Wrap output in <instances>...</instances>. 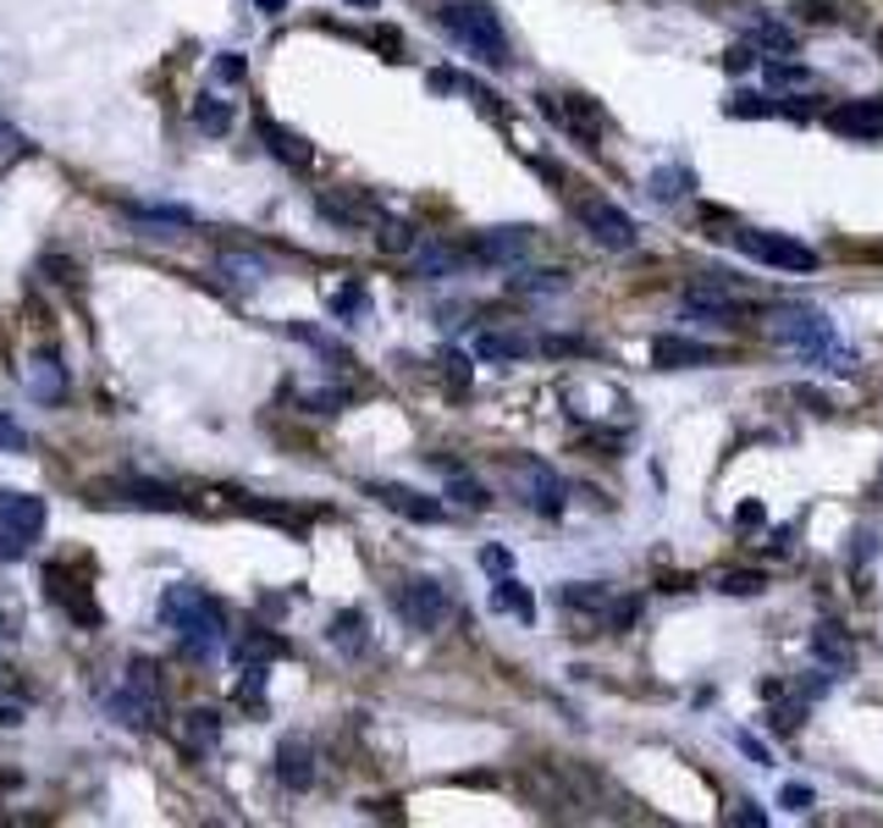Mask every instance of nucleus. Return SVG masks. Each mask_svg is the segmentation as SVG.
<instances>
[{
	"instance_id": "obj_1",
	"label": "nucleus",
	"mask_w": 883,
	"mask_h": 828,
	"mask_svg": "<svg viewBox=\"0 0 883 828\" xmlns=\"http://www.w3.org/2000/svg\"><path fill=\"white\" fill-rule=\"evenodd\" d=\"M161 619H167V630H177V641H183V652H188L194 663H210V657L232 641L221 602H216L205 586H188V580H177V586L161 597Z\"/></svg>"
},
{
	"instance_id": "obj_2",
	"label": "nucleus",
	"mask_w": 883,
	"mask_h": 828,
	"mask_svg": "<svg viewBox=\"0 0 883 828\" xmlns=\"http://www.w3.org/2000/svg\"><path fill=\"white\" fill-rule=\"evenodd\" d=\"M436 23L454 34V45H465L481 67H514V45L503 34V18L497 7H486V0H442L436 7Z\"/></svg>"
},
{
	"instance_id": "obj_3",
	"label": "nucleus",
	"mask_w": 883,
	"mask_h": 828,
	"mask_svg": "<svg viewBox=\"0 0 883 828\" xmlns=\"http://www.w3.org/2000/svg\"><path fill=\"white\" fill-rule=\"evenodd\" d=\"M100 702H105V713H111L122 729H156V724H161V713H167L161 668H156V663H144V657H133V663L122 668V679L100 690Z\"/></svg>"
},
{
	"instance_id": "obj_4",
	"label": "nucleus",
	"mask_w": 883,
	"mask_h": 828,
	"mask_svg": "<svg viewBox=\"0 0 883 828\" xmlns=\"http://www.w3.org/2000/svg\"><path fill=\"white\" fill-rule=\"evenodd\" d=\"M773 337L790 343V348H795L801 359H812V365L850 370V348L839 343V332H834V321H828L823 310H790V315H779V321H773Z\"/></svg>"
},
{
	"instance_id": "obj_5",
	"label": "nucleus",
	"mask_w": 883,
	"mask_h": 828,
	"mask_svg": "<svg viewBox=\"0 0 883 828\" xmlns=\"http://www.w3.org/2000/svg\"><path fill=\"white\" fill-rule=\"evenodd\" d=\"M508 481L519 486L525 508H536L541 519H558L563 503H569V497H563V492H569L563 475H558L552 464H541V459H514V464H508Z\"/></svg>"
},
{
	"instance_id": "obj_6",
	"label": "nucleus",
	"mask_w": 883,
	"mask_h": 828,
	"mask_svg": "<svg viewBox=\"0 0 883 828\" xmlns=\"http://www.w3.org/2000/svg\"><path fill=\"white\" fill-rule=\"evenodd\" d=\"M89 503H127V508H156V514H183L188 508L183 492H172L161 481H138V475H116V481L94 486Z\"/></svg>"
},
{
	"instance_id": "obj_7",
	"label": "nucleus",
	"mask_w": 883,
	"mask_h": 828,
	"mask_svg": "<svg viewBox=\"0 0 883 828\" xmlns=\"http://www.w3.org/2000/svg\"><path fill=\"white\" fill-rule=\"evenodd\" d=\"M392 608L409 630H442V619H448V591H442L431 575H414L392 591Z\"/></svg>"
},
{
	"instance_id": "obj_8",
	"label": "nucleus",
	"mask_w": 883,
	"mask_h": 828,
	"mask_svg": "<svg viewBox=\"0 0 883 828\" xmlns=\"http://www.w3.org/2000/svg\"><path fill=\"white\" fill-rule=\"evenodd\" d=\"M541 116L558 122L563 133H574L585 150H597V138H603V127H608V116H603L592 100H580V94H541Z\"/></svg>"
},
{
	"instance_id": "obj_9",
	"label": "nucleus",
	"mask_w": 883,
	"mask_h": 828,
	"mask_svg": "<svg viewBox=\"0 0 883 828\" xmlns=\"http://www.w3.org/2000/svg\"><path fill=\"white\" fill-rule=\"evenodd\" d=\"M734 243H741V249H746L752 260L773 265V271H795V276L817 271V254H812L806 243L784 238V232H734Z\"/></svg>"
},
{
	"instance_id": "obj_10",
	"label": "nucleus",
	"mask_w": 883,
	"mask_h": 828,
	"mask_svg": "<svg viewBox=\"0 0 883 828\" xmlns=\"http://www.w3.org/2000/svg\"><path fill=\"white\" fill-rule=\"evenodd\" d=\"M574 216H580V227L592 232L603 249H635V221L613 199H580Z\"/></svg>"
},
{
	"instance_id": "obj_11",
	"label": "nucleus",
	"mask_w": 883,
	"mask_h": 828,
	"mask_svg": "<svg viewBox=\"0 0 883 828\" xmlns=\"http://www.w3.org/2000/svg\"><path fill=\"white\" fill-rule=\"evenodd\" d=\"M271 773H276L282 790L305 795V790L316 784V751H310V740H305V735H287V740L276 746V757H271Z\"/></svg>"
},
{
	"instance_id": "obj_12",
	"label": "nucleus",
	"mask_w": 883,
	"mask_h": 828,
	"mask_svg": "<svg viewBox=\"0 0 883 828\" xmlns=\"http://www.w3.org/2000/svg\"><path fill=\"white\" fill-rule=\"evenodd\" d=\"M365 497H376L381 508H392V514H403V519H414V525H436L442 514H448L436 497H425V492H414V486H398V481H370Z\"/></svg>"
},
{
	"instance_id": "obj_13",
	"label": "nucleus",
	"mask_w": 883,
	"mask_h": 828,
	"mask_svg": "<svg viewBox=\"0 0 883 828\" xmlns=\"http://www.w3.org/2000/svg\"><path fill=\"white\" fill-rule=\"evenodd\" d=\"M465 254L475 265H514L530 254V227H486V232H475V243Z\"/></svg>"
},
{
	"instance_id": "obj_14",
	"label": "nucleus",
	"mask_w": 883,
	"mask_h": 828,
	"mask_svg": "<svg viewBox=\"0 0 883 828\" xmlns=\"http://www.w3.org/2000/svg\"><path fill=\"white\" fill-rule=\"evenodd\" d=\"M823 127L839 138H878L883 133V100H839L823 111Z\"/></svg>"
},
{
	"instance_id": "obj_15",
	"label": "nucleus",
	"mask_w": 883,
	"mask_h": 828,
	"mask_svg": "<svg viewBox=\"0 0 883 828\" xmlns=\"http://www.w3.org/2000/svg\"><path fill=\"white\" fill-rule=\"evenodd\" d=\"M685 315H696V321H712V326H734L741 321V304L729 299V283L712 271V283H701V288H685Z\"/></svg>"
},
{
	"instance_id": "obj_16",
	"label": "nucleus",
	"mask_w": 883,
	"mask_h": 828,
	"mask_svg": "<svg viewBox=\"0 0 883 828\" xmlns=\"http://www.w3.org/2000/svg\"><path fill=\"white\" fill-rule=\"evenodd\" d=\"M0 525H7L12 536H23V541H34L45 530V497L0 486Z\"/></svg>"
},
{
	"instance_id": "obj_17",
	"label": "nucleus",
	"mask_w": 883,
	"mask_h": 828,
	"mask_svg": "<svg viewBox=\"0 0 883 828\" xmlns=\"http://www.w3.org/2000/svg\"><path fill=\"white\" fill-rule=\"evenodd\" d=\"M652 365H657V370L718 365V348H707V343H696V337H674V332H663V337H652Z\"/></svg>"
},
{
	"instance_id": "obj_18",
	"label": "nucleus",
	"mask_w": 883,
	"mask_h": 828,
	"mask_svg": "<svg viewBox=\"0 0 883 828\" xmlns=\"http://www.w3.org/2000/svg\"><path fill=\"white\" fill-rule=\"evenodd\" d=\"M260 145H265V156H276V161L293 166V172H310V166H316V150H310L293 127H282V122H260Z\"/></svg>"
},
{
	"instance_id": "obj_19",
	"label": "nucleus",
	"mask_w": 883,
	"mask_h": 828,
	"mask_svg": "<svg viewBox=\"0 0 883 828\" xmlns=\"http://www.w3.org/2000/svg\"><path fill=\"white\" fill-rule=\"evenodd\" d=\"M812 657H817V663H823V674H834V679L856 668V646L845 641V630H839V624H817V630H812Z\"/></svg>"
},
{
	"instance_id": "obj_20",
	"label": "nucleus",
	"mask_w": 883,
	"mask_h": 828,
	"mask_svg": "<svg viewBox=\"0 0 883 828\" xmlns=\"http://www.w3.org/2000/svg\"><path fill=\"white\" fill-rule=\"evenodd\" d=\"M465 265H470V254H465V249H454V243H414V271L425 276V283L459 276Z\"/></svg>"
},
{
	"instance_id": "obj_21",
	"label": "nucleus",
	"mask_w": 883,
	"mask_h": 828,
	"mask_svg": "<svg viewBox=\"0 0 883 828\" xmlns=\"http://www.w3.org/2000/svg\"><path fill=\"white\" fill-rule=\"evenodd\" d=\"M23 381H28V392H34L39 403L67 398V370H61V359H56V354H34V359H28V370H23Z\"/></svg>"
},
{
	"instance_id": "obj_22",
	"label": "nucleus",
	"mask_w": 883,
	"mask_h": 828,
	"mask_svg": "<svg viewBox=\"0 0 883 828\" xmlns=\"http://www.w3.org/2000/svg\"><path fill=\"white\" fill-rule=\"evenodd\" d=\"M216 271L227 276L232 288H243V294H254V288L265 283V276H271V265H265L260 254H249V249H227V254L216 260Z\"/></svg>"
},
{
	"instance_id": "obj_23",
	"label": "nucleus",
	"mask_w": 883,
	"mask_h": 828,
	"mask_svg": "<svg viewBox=\"0 0 883 828\" xmlns=\"http://www.w3.org/2000/svg\"><path fill=\"white\" fill-rule=\"evenodd\" d=\"M530 354H536V343L519 337V332H481L475 337V359H486V365H514V359H530Z\"/></svg>"
},
{
	"instance_id": "obj_24",
	"label": "nucleus",
	"mask_w": 883,
	"mask_h": 828,
	"mask_svg": "<svg viewBox=\"0 0 883 828\" xmlns=\"http://www.w3.org/2000/svg\"><path fill=\"white\" fill-rule=\"evenodd\" d=\"M326 635H332V646H337L343 657H365V652H370V619H365L359 608H343V613L332 619Z\"/></svg>"
},
{
	"instance_id": "obj_25",
	"label": "nucleus",
	"mask_w": 883,
	"mask_h": 828,
	"mask_svg": "<svg viewBox=\"0 0 883 828\" xmlns=\"http://www.w3.org/2000/svg\"><path fill=\"white\" fill-rule=\"evenodd\" d=\"M45 591H50V602H61V608L78 619V624H100V608H94V602H89V597H83V591H78L67 575H56V570H50V575H45Z\"/></svg>"
},
{
	"instance_id": "obj_26",
	"label": "nucleus",
	"mask_w": 883,
	"mask_h": 828,
	"mask_svg": "<svg viewBox=\"0 0 883 828\" xmlns=\"http://www.w3.org/2000/svg\"><path fill=\"white\" fill-rule=\"evenodd\" d=\"M216 740H221V718H216L210 708H194V713H188V724H183V746H188L194 757H210V751H216Z\"/></svg>"
},
{
	"instance_id": "obj_27",
	"label": "nucleus",
	"mask_w": 883,
	"mask_h": 828,
	"mask_svg": "<svg viewBox=\"0 0 883 828\" xmlns=\"http://www.w3.org/2000/svg\"><path fill=\"white\" fill-rule=\"evenodd\" d=\"M558 602H563V608H574V613H603V608L613 602V591H608V586H597V580H574V586H563V591H558Z\"/></svg>"
},
{
	"instance_id": "obj_28",
	"label": "nucleus",
	"mask_w": 883,
	"mask_h": 828,
	"mask_svg": "<svg viewBox=\"0 0 883 828\" xmlns=\"http://www.w3.org/2000/svg\"><path fill=\"white\" fill-rule=\"evenodd\" d=\"M194 127H199V133H210V138H221V133H232V100H216V94H199V100H194Z\"/></svg>"
},
{
	"instance_id": "obj_29",
	"label": "nucleus",
	"mask_w": 883,
	"mask_h": 828,
	"mask_svg": "<svg viewBox=\"0 0 883 828\" xmlns=\"http://www.w3.org/2000/svg\"><path fill=\"white\" fill-rule=\"evenodd\" d=\"M492 608H497V613H514V619H525V624L536 619V602H530V591H525L514 575H503V580L492 586Z\"/></svg>"
},
{
	"instance_id": "obj_30",
	"label": "nucleus",
	"mask_w": 883,
	"mask_h": 828,
	"mask_svg": "<svg viewBox=\"0 0 883 828\" xmlns=\"http://www.w3.org/2000/svg\"><path fill=\"white\" fill-rule=\"evenodd\" d=\"M127 216L138 227H194V210L183 205H127Z\"/></svg>"
},
{
	"instance_id": "obj_31",
	"label": "nucleus",
	"mask_w": 883,
	"mask_h": 828,
	"mask_svg": "<svg viewBox=\"0 0 883 828\" xmlns=\"http://www.w3.org/2000/svg\"><path fill=\"white\" fill-rule=\"evenodd\" d=\"M332 315H337V321H348V326H354V321H365V315H370V294H365V283H343V288L332 294Z\"/></svg>"
},
{
	"instance_id": "obj_32",
	"label": "nucleus",
	"mask_w": 883,
	"mask_h": 828,
	"mask_svg": "<svg viewBox=\"0 0 883 828\" xmlns=\"http://www.w3.org/2000/svg\"><path fill=\"white\" fill-rule=\"evenodd\" d=\"M784 105L779 100H768V94H752V89H741L734 100H723V116H741V122H757V116H779Z\"/></svg>"
},
{
	"instance_id": "obj_33",
	"label": "nucleus",
	"mask_w": 883,
	"mask_h": 828,
	"mask_svg": "<svg viewBox=\"0 0 883 828\" xmlns=\"http://www.w3.org/2000/svg\"><path fill=\"white\" fill-rule=\"evenodd\" d=\"M282 652H287V641H276V635H238L232 641V663H265Z\"/></svg>"
},
{
	"instance_id": "obj_34",
	"label": "nucleus",
	"mask_w": 883,
	"mask_h": 828,
	"mask_svg": "<svg viewBox=\"0 0 883 828\" xmlns=\"http://www.w3.org/2000/svg\"><path fill=\"white\" fill-rule=\"evenodd\" d=\"M718 591L723 597H762L768 591V575L762 570H729V575H718Z\"/></svg>"
},
{
	"instance_id": "obj_35",
	"label": "nucleus",
	"mask_w": 883,
	"mask_h": 828,
	"mask_svg": "<svg viewBox=\"0 0 883 828\" xmlns=\"http://www.w3.org/2000/svg\"><path fill=\"white\" fill-rule=\"evenodd\" d=\"M316 210L332 216V221H343V227H365V221H370V205H348V199H337V194H316Z\"/></svg>"
},
{
	"instance_id": "obj_36",
	"label": "nucleus",
	"mask_w": 883,
	"mask_h": 828,
	"mask_svg": "<svg viewBox=\"0 0 883 828\" xmlns=\"http://www.w3.org/2000/svg\"><path fill=\"white\" fill-rule=\"evenodd\" d=\"M508 288H514V294H563L569 276H563V271H525V276H514Z\"/></svg>"
},
{
	"instance_id": "obj_37",
	"label": "nucleus",
	"mask_w": 883,
	"mask_h": 828,
	"mask_svg": "<svg viewBox=\"0 0 883 828\" xmlns=\"http://www.w3.org/2000/svg\"><path fill=\"white\" fill-rule=\"evenodd\" d=\"M287 332H293V337H299V343H310L316 354H326V359H337V365H348V348H343L337 337H326V332H316V326H305V321H293Z\"/></svg>"
},
{
	"instance_id": "obj_38",
	"label": "nucleus",
	"mask_w": 883,
	"mask_h": 828,
	"mask_svg": "<svg viewBox=\"0 0 883 828\" xmlns=\"http://www.w3.org/2000/svg\"><path fill=\"white\" fill-rule=\"evenodd\" d=\"M685 188H696V172H690V166H663V172L652 177V194H657V199H679Z\"/></svg>"
},
{
	"instance_id": "obj_39",
	"label": "nucleus",
	"mask_w": 883,
	"mask_h": 828,
	"mask_svg": "<svg viewBox=\"0 0 883 828\" xmlns=\"http://www.w3.org/2000/svg\"><path fill=\"white\" fill-rule=\"evenodd\" d=\"M448 497H454V503H465V508H475V514H481V508H492V492H486L481 481L459 475V470H454V481H448Z\"/></svg>"
},
{
	"instance_id": "obj_40",
	"label": "nucleus",
	"mask_w": 883,
	"mask_h": 828,
	"mask_svg": "<svg viewBox=\"0 0 883 828\" xmlns=\"http://www.w3.org/2000/svg\"><path fill=\"white\" fill-rule=\"evenodd\" d=\"M376 243L387 249V254H414V227H403V221H381V232H376Z\"/></svg>"
},
{
	"instance_id": "obj_41",
	"label": "nucleus",
	"mask_w": 883,
	"mask_h": 828,
	"mask_svg": "<svg viewBox=\"0 0 883 828\" xmlns=\"http://www.w3.org/2000/svg\"><path fill=\"white\" fill-rule=\"evenodd\" d=\"M768 724H773L779 735H795V729L806 724V697H790L784 708H773V713H768Z\"/></svg>"
},
{
	"instance_id": "obj_42",
	"label": "nucleus",
	"mask_w": 883,
	"mask_h": 828,
	"mask_svg": "<svg viewBox=\"0 0 883 828\" xmlns=\"http://www.w3.org/2000/svg\"><path fill=\"white\" fill-rule=\"evenodd\" d=\"M757 45H768V50H779V56H795V34H790L784 23H757Z\"/></svg>"
},
{
	"instance_id": "obj_43",
	"label": "nucleus",
	"mask_w": 883,
	"mask_h": 828,
	"mask_svg": "<svg viewBox=\"0 0 883 828\" xmlns=\"http://www.w3.org/2000/svg\"><path fill=\"white\" fill-rule=\"evenodd\" d=\"M0 448H7V453H28L34 448V437L12 421V414H0Z\"/></svg>"
},
{
	"instance_id": "obj_44",
	"label": "nucleus",
	"mask_w": 883,
	"mask_h": 828,
	"mask_svg": "<svg viewBox=\"0 0 883 828\" xmlns=\"http://www.w3.org/2000/svg\"><path fill=\"white\" fill-rule=\"evenodd\" d=\"M768 78H773V89H779V83H784V89H801V83H817V78H812L806 67H795V61H773V67H768Z\"/></svg>"
},
{
	"instance_id": "obj_45",
	"label": "nucleus",
	"mask_w": 883,
	"mask_h": 828,
	"mask_svg": "<svg viewBox=\"0 0 883 828\" xmlns=\"http://www.w3.org/2000/svg\"><path fill=\"white\" fill-rule=\"evenodd\" d=\"M603 613H608V630H630L635 613H641V597H619V602H608Z\"/></svg>"
},
{
	"instance_id": "obj_46",
	"label": "nucleus",
	"mask_w": 883,
	"mask_h": 828,
	"mask_svg": "<svg viewBox=\"0 0 883 828\" xmlns=\"http://www.w3.org/2000/svg\"><path fill=\"white\" fill-rule=\"evenodd\" d=\"M343 403H348V392H337V387H326V392H310V398H305V409H310V414H343Z\"/></svg>"
},
{
	"instance_id": "obj_47",
	"label": "nucleus",
	"mask_w": 883,
	"mask_h": 828,
	"mask_svg": "<svg viewBox=\"0 0 883 828\" xmlns=\"http://www.w3.org/2000/svg\"><path fill=\"white\" fill-rule=\"evenodd\" d=\"M481 570H486V575H508V570H514V552H508V547H486V552H481Z\"/></svg>"
},
{
	"instance_id": "obj_48",
	"label": "nucleus",
	"mask_w": 883,
	"mask_h": 828,
	"mask_svg": "<svg viewBox=\"0 0 883 828\" xmlns=\"http://www.w3.org/2000/svg\"><path fill=\"white\" fill-rule=\"evenodd\" d=\"M752 67H757L752 45H729V50H723V72H752Z\"/></svg>"
},
{
	"instance_id": "obj_49",
	"label": "nucleus",
	"mask_w": 883,
	"mask_h": 828,
	"mask_svg": "<svg viewBox=\"0 0 883 828\" xmlns=\"http://www.w3.org/2000/svg\"><path fill=\"white\" fill-rule=\"evenodd\" d=\"M729 823H741V828H762V823H768V812H762L757 801H741V806L729 812Z\"/></svg>"
},
{
	"instance_id": "obj_50",
	"label": "nucleus",
	"mask_w": 883,
	"mask_h": 828,
	"mask_svg": "<svg viewBox=\"0 0 883 828\" xmlns=\"http://www.w3.org/2000/svg\"><path fill=\"white\" fill-rule=\"evenodd\" d=\"M442 370H448L454 392H465V387H470V359H465V354H448V359H442Z\"/></svg>"
},
{
	"instance_id": "obj_51",
	"label": "nucleus",
	"mask_w": 883,
	"mask_h": 828,
	"mask_svg": "<svg viewBox=\"0 0 883 828\" xmlns=\"http://www.w3.org/2000/svg\"><path fill=\"white\" fill-rule=\"evenodd\" d=\"M249 72V61L238 56V50H227V56H216V78H227V83H238Z\"/></svg>"
},
{
	"instance_id": "obj_52",
	"label": "nucleus",
	"mask_w": 883,
	"mask_h": 828,
	"mask_svg": "<svg viewBox=\"0 0 883 828\" xmlns=\"http://www.w3.org/2000/svg\"><path fill=\"white\" fill-rule=\"evenodd\" d=\"M790 392H795L812 414H828V409H834V398H828V392H817V387H790Z\"/></svg>"
},
{
	"instance_id": "obj_53",
	"label": "nucleus",
	"mask_w": 883,
	"mask_h": 828,
	"mask_svg": "<svg viewBox=\"0 0 883 828\" xmlns=\"http://www.w3.org/2000/svg\"><path fill=\"white\" fill-rule=\"evenodd\" d=\"M23 547H28L23 536H12L7 525H0V564H7V559H23Z\"/></svg>"
},
{
	"instance_id": "obj_54",
	"label": "nucleus",
	"mask_w": 883,
	"mask_h": 828,
	"mask_svg": "<svg viewBox=\"0 0 883 828\" xmlns=\"http://www.w3.org/2000/svg\"><path fill=\"white\" fill-rule=\"evenodd\" d=\"M541 354H585L580 337H541Z\"/></svg>"
},
{
	"instance_id": "obj_55",
	"label": "nucleus",
	"mask_w": 883,
	"mask_h": 828,
	"mask_svg": "<svg viewBox=\"0 0 883 828\" xmlns=\"http://www.w3.org/2000/svg\"><path fill=\"white\" fill-rule=\"evenodd\" d=\"M784 806L790 812H806L812 806V784H784Z\"/></svg>"
},
{
	"instance_id": "obj_56",
	"label": "nucleus",
	"mask_w": 883,
	"mask_h": 828,
	"mask_svg": "<svg viewBox=\"0 0 883 828\" xmlns=\"http://www.w3.org/2000/svg\"><path fill=\"white\" fill-rule=\"evenodd\" d=\"M734 746H741V751H746L752 762H768V746H762L757 735H734Z\"/></svg>"
},
{
	"instance_id": "obj_57",
	"label": "nucleus",
	"mask_w": 883,
	"mask_h": 828,
	"mask_svg": "<svg viewBox=\"0 0 883 828\" xmlns=\"http://www.w3.org/2000/svg\"><path fill=\"white\" fill-rule=\"evenodd\" d=\"M734 525H741V530H757V525H762V503H746L741 514H734Z\"/></svg>"
},
{
	"instance_id": "obj_58",
	"label": "nucleus",
	"mask_w": 883,
	"mask_h": 828,
	"mask_svg": "<svg viewBox=\"0 0 883 828\" xmlns=\"http://www.w3.org/2000/svg\"><path fill=\"white\" fill-rule=\"evenodd\" d=\"M0 724H23V702H7V697H0Z\"/></svg>"
},
{
	"instance_id": "obj_59",
	"label": "nucleus",
	"mask_w": 883,
	"mask_h": 828,
	"mask_svg": "<svg viewBox=\"0 0 883 828\" xmlns=\"http://www.w3.org/2000/svg\"><path fill=\"white\" fill-rule=\"evenodd\" d=\"M254 7H260V12H271V18H276V12H287V0H254Z\"/></svg>"
},
{
	"instance_id": "obj_60",
	"label": "nucleus",
	"mask_w": 883,
	"mask_h": 828,
	"mask_svg": "<svg viewBox=\"0 0 883 828\" xmlns=\"http://www.w3.org/2000/svg\"><path fill=\"white\" fill-rule=\"evenodd\" d=\"M348 7H376V0H348Z\"/></svg>"
},
{
	"instance_id": "obj_61",
	"label": "nucleus",
	"mask_w": 883,
	"mask_h": 828,
	"mask_svg": "<svg viewBox=\"0 0 883 828\" xmlns=\"http://www.w3.org/2000/svg\"><path fill=\"white\" fill-rule=\"evenodd\" d=\"M0 635H7V613H0Z\"/></svg>"
}]
</instances>
